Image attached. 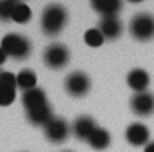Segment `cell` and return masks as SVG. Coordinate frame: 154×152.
Instances as JSON below:
<instances>
[{
    "label": "cell",
    "instance_id": "6da1fadb",
    "mask_svg": "<svg viewBox=\"0 0 154 152\" xmlns=\"http://www.w3.org/2000/svg\"><path fill=\"white\" fill-rule=\"evenodd\" d=\"M67 20H69V15L62 4H49L42 11V17H40L42 33L47 36H56L63 31Z\"/></svg>",
    "mask_w": 154,
    "mask_h": 152
},
{
    "label": "cell",
    "instance_id": "7a4b0ae2",
    "mask_svg": "<svg viewBox=\"0 0 154 152\" xmlns=\"http://www.w3.org/2000/svg\"><path fill=\"white\" fill-rule=\"evenodd\" d=\"M0 47H2L6 51V54L17 62H22V60H27L29 54H31V42L27 36L24 35H18V33H8L4 38H2V44H0Z\"/></svg>",
    "mask_w": 154,
    "mask_h": 152
},
{
    "label": "cell",
    "instance_id": "3957f363",
    "mask_svg": "<svg viewBox=\"0 0 154 152\" xmlns=\"http://www.w3.org/2000/svg\"><path fill=\"white\" fill-rule=\"evenodd\" d=\"M129 33L138 42H149L154 38V17L150 13H138L129 22Z\"/></svg>",
    "mask_w": 154,
    "mask_h": 152
},
{
    "label": "cell",
    "instance_id": "277c9868",
    "mask_svg": "<svg viewBox=\"0 0 154 152\" xmlns=\"http://www.w3.org/2000/svg\"><path fill=\"white\" fill-rule=\"evenodd\" d=\"M69 60H71V51H69V47L63 45V44L54 42V44L47 45L45 51H44V63H45L49 69H53V71L63 69V67L69 63Z\"/></svg>",
    "mask_w": 154,
    "mask_h": 152
},
{
    "label": "cell",
    "instance_id": "5b68a950",
    "mask_svg": "<svg viewBox=\"0 0 154 152\" xmlns=\"http://www.w3.org/2000/svg\"><path fill=\"white\" fill-rule=\"evenodd\" d=\"M63 89L72 98H84L91 91V78L82 71H72L63 80Z\"/></svg>",
    "mask_w": 154,
    "mask_h": 152
},
{
    "label": "cell",
    "instance_id": "8992f818",
    "mask_svg": "<svg viewBox=\"0 0 154 152\" xmlns=\"http://www.w3.org/2000/svg\"><path fill=\"white\" fill-rule=\"evenodd\" d=\"M17 74L4 71L2 72V78H0V107H8L15 102L17 98Z\"/></svg>",
    "mask_w": 154,
    "mask_h": 152
},
{
    "label": "cell",
    "instance_id": "52a82bcc",
    "mask_svg": "<svg viewBox=\"0 0 154 152\" xmlns=\"http://www.w3.org/2000/svg\"><path fill=\"white\" fill-rule=\"evenodd\" d=\"M44 134L47 138V141L51 143H63L67 139V136L71 134V127L63 118H53L45 127H44Z\"/></svg>",
    "mask_w": 154,
    "mask_h": 152
},
{
    "label": "cell",
    "instance_id": "ba28073f",
    "mask_svg": "<svg viewBox=\"0 0 154 152\" xmlns=\"http://www.w3.org/2000/svg\"><path fill=\"white\" fill-rule=\"evenodd\" d=\"M131 111L136 116L147 118L154 112V94L145 91V93H136L131 98Z\"/></svg>",
    "mask_w": 154,
    "mask_h": 152
},
{
    "label": "cell",
    "instance_id": "9c48e42d",
    "mask_svg": "<svg viewBox=\"0 0 154 152\" xmlns=\"http://www.w3.org/2000/svg\"><path fill=\"white\" fill-rule=\"evenodd\" d=\"M96 129H98V125H96L94 118H91V116H78L74 120V123L71 125V132L80 141H89V138L93 136V132Z\"/></svg>",
    "mask_w": 154,
    "mask_h": 152
},
{
    "label": "cell",
    "instance_id": "30bf717a",
    "mask_svg": "<svg viewBox=\"0 0 154 152\" xmlns=\"http://www.w3.org/2000/svg\"><path fill=\"white\" fill-rule=\"evenodd\" d=\"M100 33L103 35L105 40H118L123 33V24L118 17H102L100 24H98Z\"/></svg>",
    "mask_w": 154,
    "mask_h": 152
},
{
    "label": "cell",
    "instance_id": "8fae6325",
    "mask_svg": "<svg viewBox=\"0 0 154 152\" xmlns=\"http://www.w3.org/2000/svg\"><path fill=\"white\" fill-rule=\"evenodd\" d=\"M125 139L132 147H145L150 139V132L143 123H131L125 130Z\"/></svg>",
    "mask_w": 154,
    "mask_h": 152
},
{
    "label": "cell",
    "instance_id": "7c38bea8",
    "mask_svg": "<svg viewBox=\"0 0 154 152\" xmlns=\"http://www.w3.org/2000/svg\"><path fill=\"white\" fill-rule=\"evenodd\" d=\"M150 84V74L145 69H132L127 74V85L134 91V93H145L147 87Z\"/></svg>",
    "mask_w": 154,
    "mask_h": 152
},
{
    "label": "cell",
    "instance_id": "4fadbf2b",
    "mask_svg": "<svg viewBox=\"0 0 154 152\" xmlns=\"http://www.w3.org/2000/svg\"><path fill=\"white\" fill-rule=\"evenodd\" d=\"M26 116H27V121L31 125H36V127H45L53 118V107L47 103V105H42V107H36V109H31V111H26Z\"/></svg>",
    "mask_w": 154,
    "mask_h": 152
},
{
    "label": "cell",
    "instance_id": "5bb4252c",
    "mask_svg": "<svg viewBox=\"0 0 154 152\" xmlns=\"http://www.w3.org/2000/svg\"><path fill=\"white\" fill-rule=\"evenodd\" d=\"M47 94L44 89L40 87H35L31 91H26L22 94V105L26 111H31V109H36V107H42V105H47Z\"/></svg>",
    "mask_w": 154,
    "mask_h": 152
},
{
    "label": "cell",
    "instance_id": "9a60e30c",
    "mask_svg": "<svg viewBox=\"0 0 154 152\" xmlns=\"http://www.w3.org/2000/svg\"><path fill=\"white\" fill-rule=\"evenodd\" d=\"M91 6L102 17H118L123 8L122 0H91Z\"/></svg>",
    "mask_w": 154,
    "mask_h": 152
},
{
    "label": "cell",
    "instance_id": "2e32d148",
    "mask_svg": "<svg viewBox=\"0 0 154 152\" xmlns=\"http://www.w3.org/2000/svg\"><path fill=\"white\" fill-rule=\"evenodd\" d=\"M94 150H105L109 145H111V134H109V130L107 129H102V127H98L94 132H93V136L89 138V141H87Z\"/></svg>",
    "mask_w": 154,
    "mask_h": 152
},
{
    "label": "cell",
    "instance_id": "e0dca14e",
    "mask_svg": "<svg viewBox=\"0 0 154 152\" xmlns=\"http://www.w3.org/2000/svg\"><path fill=\"white\" fill-rule=\"evenodd\" d=\"M36 82H38V78H36L35 71H31V69H22L17 74V84H18V89H22V93L35 89Z\"/></svg>",
    "mask_w": 154,
    "mask_h": 152
},
{
    "label": "cell",
    "instance_id": "ac0fdd59",
    "mask_svg": "<svg viewBox=\"0 0 154 152\" xmlns=\"http://www.w3.org/2000/svg\"><path fill=\"white\" fill-rule=\"evenodd\" d=\"M33 18V13L29 9V6L26 2H20V4H15V9H13V22L17 24H27L29 20Z\"/></svg>",
    "mask_w": 154,
    "mask_h": 152
},
{
    "label": "cell",
    "instance_id": "d6986e66",
    "mask_svg": "<svg viewBox=\"0 0 154 152\" xmlns=\"http://www.w3.org/2000/svg\"><path fill=\"white\" fill-rule=\"evenodd\" d=\"M84 40H85V44H87L89 47H100V45H103V42H105V38H103V35L100 33L98 27L87 29L85 35H84Z\"/></svg>",
    "mask_w": 154,
    "mask_h": 152
},
{
    "label": "cell",
    "instance_id": "ffe728a7",
    "mask_svg": "<svg viewBox=\"0 0 154 152\" xmlns=\"http://www.w3.org/2000/svg\"><path fill=\"white\" fill-rule=\"evenodd\" d=\"M15 2L13 0H0V22H9L13 18Z\"/></svg>",
    "mask_w": 154,
    "mask_h": 152
},
{
    "label": "cell",
    "instance_id": "44dd1931",
    "mask_svg": "<svg viewBox=\"0 0 154 152\" xmlns=\"http://www.w3.org/2000/svg\"><path fill=\"white\" fill-rule=\"evenodd\" d=\"M6 60H8V54H6V51H4L2 47H0V65H4Z\"/></svg>",
    "mask_w": 154,
    "mask_h": 152
},
{
    "label": "cell",
    "instance_id": "7402d4cb",
    "mask_svg": "<svg viewBox=\"0 0 154 152\" xmlns=\"http://www.w3.org/2000/svg\"><path fill=\"white\" fill-rule=\"evenodd\" d=\"M143 152H154V141H149L143 148Z\"/></svg>",
    "mask_w": 154,
    "mask_h": 152
},
{
    "label": "cell",
    "instance_id": "603a6c76",
    "mask_svg": "<svg viewBox=\"0 0 154 152\" xmlns=\"http://www.w3.org/2000/svg\"><path fill=\"white\" fill-rule=\"evenodd\" d=\"M127 2H131V4H140V2H143V0H127Z\"/></svg>",
    "mask_w": 154,
    "mask_h": 152
},
{
    "label": "cell",
    "instance_id": "cb8c5ba5",
    "mask_svg": "<svg viewBox=\"0 0 154 152\" xmlns=\"http://www.w3.org/2000/svg\"><path fill=\"white\" fill-rule=\"evenodd\" d=\"M13 2L15 4H20V2H26V0H13Z\"/></svg>",
    "mask_w": 154,
    "mask_h": 152
},
{
    "label": "cell",
    "instance_id": "d4e9b609",
    "mask_svg": "<svg viewBox=\"0 0 154 152\" xmlns=\"http://www.w3.org/2000/svg\"><path fill=\"white\" fill-rule=\"evenodd\" d=\"M2 72H4V71H0V78H2Z\"/></svg>",
    "mask_w": 154,
    "mask_h": 152
},
{
    "label": "cell",
    "instance_id": "484cf974",
    "mask_svg": "<svg viewBox=\"0 0 154 152\" xmlns=\"http://www.w3.org/2000/svg\"><path fill=\"white\" fill-rule=\"evenodd\" d=\"M65 152H71V150H65Z\"/></svg>",
    "mask_w": 154,
    "mask_h": 152
}]
</instances>
